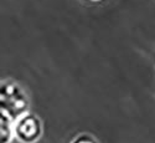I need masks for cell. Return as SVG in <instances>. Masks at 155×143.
<instances>
[{"label":"cell","instance_id":"obj_1","mask_svg":"<svg viewBox=\"0 0 155 143\" xmlns=\"http://www.w3.org/2000/svg\"><path fill=\"white\" fill-rule=\"evenodd\" d=\"M2 102V117L11 121H18L28 110V98L22 90L14 83H5L2 86L0 94Z\"/></svg>","mask_w":155,"mask_h":143},{"label":"cell","instance_id":"obj_2","mask_svg":"<svg viewBox=\"0 0 155 143\" xmlns=\"http://www.w3.org/2000/svg\"><path fill=\"white\" fill-rule=\"evenodd\" d=\"M14 134L22 143H34L42 134V124L34 114H24L14 126Z\"/></svg>","mask_w":155,"mask_h":143},{"label":"cell","instance_id":"obj_3","mask_svg":"<svg viewBox=\"0 0 155 143\" xmlns=\"http://www.w3.org/2000/svg\"><path fill=\"white\" fill-rule=\"evenodd\" d=\"M10 121L2 117V143H9L10 141Z\"/></svg>","mask_w":155,"mask_h":143},{"label":"cell","instance_id":"obj_4","mask_svg":"<svg viewBox=\"0 0 155 143\" xmlns=\"http://www.w3.org/2000/svg\"><path fill=\"white\" fill-rule=\"evenodd\" d=\"M71 143H98V142L89 134H81L78 137H76Z\"/></svg>","mask_w":155,"mask_h":143}]
</instances>
